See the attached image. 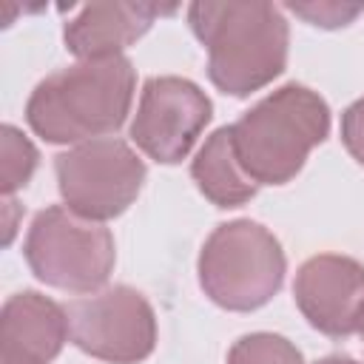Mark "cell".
I'll return each instance as SVG.
<instances>
[{
	"mask_svg": "<svg viewBox=\"0 0 364 364\" xmlns=\"http://www.w3.org/2000/svg\"><path fill=\"white\" fill-rule=\"evenodd\" d=\"M361 338H364V307H361V316H358V330H355Z\"/></svg>",
	"mask_w": 364,
	"mask_h": 364,
	"instance_id": "obj_18",
	"label": "cell"
},
{
	"mask_svg": "<svg viewBox=\"0 0 364 364\" xmlns=\"http://www.w3.org/2000/svg\"><path fill=\"white\" fill-rule=\"evenodd\" d=\"M316 364H364V361H358L353 355H327V358H321Z\"/></svg>",
	"mask_w": 364,
	"mask_h": 364,
	"instance_id": "obj_17",
	"label": "cell"
},
{
	"mask_svg": "<svg viewBox=\"0 0 364 364\" xmlns=\"http://www.w3.org/2000/svg\"><path fill=\"white\" fill-rule=\"evenodd\" d=\"M330 108L307 85L287 82L259 100L233 125V151L256 185H284L327 139Z\"/></svg>",
	"mask_w": 364,
	"mask_h": 364,
	"instance_id": "obj_3",
	"label": "cell"
},
{
	"mask_svg": "<svg viewBox=\"0 0 364 364\" xmlns=\"http://www.w3.org/2000/svg\"><path fill=\"white\" fill-rule=\"evenodd\" d=\"M188 23L208 48L210 82L247 97L273 82L287 65V20L273 3H191Z\"/></svg>",
	"mask_w": 364,
	"mask_h": 364,
	"instance_id": "obj_2",
	"label": "cell"
},
{
	"mask_svg": "<svg viewBox=\"0 0 364 364\" xmlns=\"http://www.w3.org/2000/svg\"><path fill=\"white\" fill-rule=\"evenodd\" d=\"M74 347L108 364H136L156 347V316L148 299L114 284L65 307Z\"/></svg>",
	"mask_w": 364,
	"mask_h": 364,
	"instance_id": "obj_7",
	"label": "cell"
},
{
	"mask_svg": "<svg viewBox=\"0 0 364 364\" xmlns=\"http://www.w3.org/2000/svg\"><path fill=\"white\" fill-rule=\"evenodd\" d=\"M0 156H3L0 159V188H3V196L9 199L14 191L28 185V179L37 168V148L20 128L3 125L0 128Z\"/></svg>",
	"mask_w": 364,
	"mask_h": 364,
	"instance_id": "obj_13",
	"label": "cell"
},
{
	"mask_svg": "<svg viewBox=\"0 0 364 364\" xmlns=\"http://www.w3.org/2000/svg\"><path fill=\"white\" fill-rule=\"evenodd\" d=\"M191 176L199 193L216 208H239L247 199H253L259 188L239 165V156L233 151L230 125L216 128L205 139V145L191 162Z\"/></svg>",
	"mask_w": 364,
	"mask_h": 364,
	"instance_id": "obj_12",
	"label": "cell"
},
{
	"mask_svg": "<svg viewBox=\"0 0 364 364\" xmlns=\"http://www.w3.org/2000/svg\"><path fill=\"white\" fill-rule=\"evenodd\" d=\"M176 6L159 3H125L102 0L82 6L63 28L65 48L80 60L119 57L131 43H136L156 17L171 14Z\"/></svg>",
	"mask_w": 364,
	"mask_h": 364,
	"instance_id": "obj_11",
	"label": "cell"
},
{
	"mask_svg": "<svg viewBox=\"0 0 364 364\" xmlns=\"http://www.w3.org/2000/svg\"><path fill=\"white\" fill-rule=\"evenodd\" d=\"M284 9L318 28H341V26H350L358 14H364V3H336V0L287 3Z\"/></svg>",
	"mask_w": 364,
	"mask_h": 364,
	"instance_id": "obj_15",
	"label": "cell"
},
{
	"mask_svg": "<svg viewBox=\"0 0 364 364\" xmlns=\"http://www.w3.org/2000/svg\"><path fill=\"white\" fill-rule=\"evenodd\" d=\"M228 364H304L299 347L276 333H250L242 336L230 353Z\"/></svg>",
	"mask_w": 364,
	"mask_h": 364,
	"instance_id": "obj_14",
	"label": "cell"
},
{
	"mask_svg": "<svg viewBox=\"0 0 364 364\" xmlns=\"http://www.w3.org/2000/svg\"><path fill=\"white\" fill-rule=\"evenodd\" d=\"M0 364H6V361H0Z\"/></svg>",
	"mask_w": 364,
	"mask_h": 364,
	"instance_id": "obj_19",
	"label": "cell"
},
{
	"mask_svg": "<svg viewBox=\"0 0 364 364\" xmlns=\"http://www.w3.org/2000/svg\"><path fill=\"white\" fill-rule=\"evenodd\" d=\"M54 171L65 208L91 222H108L125 213L148 173L139 154L117 136L63 151L54 159Z\"/></svg>",
	"mask_w": 364,
	"mask_h": 364,
	"instance_id": "obj_6",
	"label": "cell"
},
{
	"mask_svg": "<svg viewBox=\"0 0 364 364\" xmlns=\"http://www.w3.org/2000/svg\"><path fill=\"white\" fill-rule=\"evenodd\" d=\"M341 142L350 156L364 165V97L344 108L341 114Z\"/></svg>",
	"mask_w": 364,
	"mask_h": 364,
	"instance_id": "obj_16",
	"label": "cell"
},
{
	"mask_svg": "<svg viewBox=\"0 0 364 364\" xmlns=\"http://www.w3.org/2000/svg\"><path fill=\"white\" fill-rule=\"evenodd\" d=\"M293 299L313 330L347 338L358 330L364 307V264L350 256L318 253L299 267Z\"/></svg>",
	"mask_w": 364,
	"mask_h": 364,
	"instance_id": "obj_9",
	"label": "cell"
},
{
	"mask_svg": "<svg viewBox=\"0 0 364 364\" xmlns=\"http://www.w3.org/2000/svg\"><path fill=\"white\" fill-rule=\"evenodd\" d=\"M213 117L208 94L185 77H151L142 85L131 122L134 145L162 162H182Z\"/></svg>",
	"mask_w": 364,
	"mask_h": 364,
	"instance_id": "obj_8",
	"label": "cell"
},
{
	"mask_svg": "<svg viewBox=\"0 0 364 364\" xmlns=\"http://www.w3.org/2000/svg\"><path fill=\"white\" fill-rule=\"evenodd\" d=\"M23 256L40 282L65 293L100 290L117 262L111 230L65 205H51L31 219Z\"/></svg>",
	"mask_w": 364,
	"mask_h": 364,
	"instance_id": "obj_5",
	"label": "cell"
},
{
	"mask_svg": "<svg viewBox=\"0 0 364 364\" xmlns=\"http://www.w3.org/2000/svg\"><path fill=\"white\" fill-rule=\"evenodd\" d=\"M68 338V313L48 296L23 290L6 299L0 313V361L48 364Z\"/></svg>",
	"mask_w": 364,
	"mask_h": 364,
	"instance_id": "obj_10",
	"label": "cell"
},
{
	"mask_svg": "<svg viewBox=\"0 0 364 364\" xmlns=\"http://www.w3.org/2000/svg\"><path fill=\"white\" fill-rule=\"evenodd\" d=\"M284 250L259 222L233 219L216 225L196 262L205 296L233 313L264 307L284 282Z\"/></svg>",
	"mask_w": 364,
	"mask_h": 364,
	"instance_id": "obj_4",
	"label": "cell"
},
{
	"mask_svg": "<svg viewBox=\"0 0 364 364\" xmlns=\"http://www.w3.org/2000/svg\"><path fill=\"white\" fill-rule=\"evenodd\" d=\"M136 88V71L125 54L80 60L48 74L26 102V119L37 136L54 145H82L119 131Z\"/></svg>",
	"mask_w": 364,
	"mask_h": 364,
	"instance_id": "obj_1",
	"label": "cell"
}]
</instances>
